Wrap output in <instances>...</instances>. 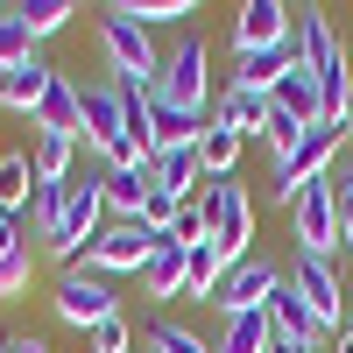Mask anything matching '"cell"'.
Listing matches in <instances>:
<instances>
[{
  "label": "cell",
  "mask_w": 353,
  "mask_h": 353,
  "mask_svg": "<svg viewBox=\"0 0 353 353\" xmlns=\"http://www.w3.org/2000/svg\"><path fill=\"white\" fill-rule=\"evenodd\" d=\"M141 283H149V297H156V304L184 297V290H191V248L156 241V254H149V269H141Z\"/></svg>",
  "instance_id": "obj_14"
},
{
  "label": "cell",
  "mask_w": 353,
  "mask_h": 353,
  "mask_svg": "<svg viewBox=\"0 0 353 353\" xmlns=\"http://www.w3.org/2000/svg\"><path fill=\"white\" fill-rule=\"evenodd\" d=\"M269 325H276V339H297V346H318V318H311V304L297 297V290H276L269 297Z\"/></svg>",
  "instance_id": "obj_21"
},
{
  "label": "cell",
  "mask_w": 353,
  "mask_h": 353,
  "mask_svg": "<svg viewBox=\"0 0 353 353\" xmlns=\"http://www.w3.org/2000/svg\"><path fill=\"white\" fill-rule=\"evenodd\" d=\"M276 290H283V269H276V261H269V254H241V261H233V269L219 276L212 304H219L226 318H241V311H261V304L276 297Z\"/></svg>",
  "instance_id": "obj_8"
},
{
  "label": "cell",
  "mask_w": 353,
  "mask_h": 353,
  "mask_svg": "<svg viewBox=\"0 0 353 353\" xmlns=\"http://www.w3.org/2000/svg\"><path fill=\"white\" fill-rule=\"evenodd\" d=\"M205 212H212V241H219L233 261L254 254V198L233 184V176H226V184H205Z\"/></svg>",
  "instance_id": "obj_9"
},
{
  "label": "cell",
  "mask_w": 353,
  "mask_h": 353,
  "mask_svg": "<svg viewBox=\"0 0 353 353\" xmlns=\"http://www.w3.org/2000/svg\"><path fill=\"white\" fill-rule=\"evenodd\" d=\"M339 205H346V184H332V176H311V184L290 198V233H297V254L332 261V248H339Z\"/></svg>",
  "instance_id": "obj_1"
},
{
  "label": "cell",
  "mask_w": 353,
  "mask_h": 353,
  "mask_svg": "<svg viewBox=\"0 0 353 353\" xmlns=\"http://www.w3.org/2000/svg\"><path fill=\"white\" fill-rule=\"evenodd\" d=\"M99 226H106V191H99V176H85V184H71V205H64V226L50 233V254L57 261H71V254H85L99 241Z\"/></svg>",
  "instance_id": "obj_7"
},
{
  "label": "cell",
  "mask_w": 353,
  "mask_h": 353,
  "mask_svg": "<svg viewBox=\"0 0 353 353\" xmlns=\"http://www.w3.org/2000/svg\"><path fill=\"white\" fill-rule=\"evenodd\" d=\"M28 198H36V163L28 156H0V212L14 219Z\"/></svg>",
  "instance_id": "obj_26"
},
{
  "label": "cell",
  "mask_w": 353,
  "mask_h": 353,
  "mask_svg": "<svg viewBox=\"0 0 353 353\" xmlns=\"http://www.w3.org/2000/svg\"><path fill=\"white\" fill-rule=\"evenodd\" d=\"M50 64H43V57H28V64H14L8 78H0V106H8V113H36L43 106V92H50Z\"/></svg>",
  "instance_id": "obj_17"
},
{
  "label": "cell",
  "mask_w": 353,
  "mask_h": 353,
  "mask_svg": "<svg viewBox=\"0 0 353 353\" xmlns=\"http://www.w3.org/2000/svg\"><path fill=\"white\" fill-rule=\"evenodd\" d=\"M149 254H156V233L141 219H106L99 241L85 248V269H92V276H141Z\"/></svg>",
  "instance_id": "obj_4"
},
{
  "label": "cell",
  "mask_w": 353,
  "mask_h": 353,
  "mask_svg": "<svg viewBox=\"0 0 353 353\" xmlns=\"http://www.w3.org/2000/svg\"><path fill=\"white\" fill-rule=\"evenodd\" d=\"M92 353H134V346H128V318H121V311L92 325Z\"/></svg>",
  "instance_id": "obj_32"
},
{
  "label": "cell",
  "mask_w": 353,
  "mask_h": 353,
  "mask_svg": "<svg viewBox=\"0 0 353 353\" xmlns=\"http://www.w3.org/2000/svg\"><path fill=\"white\" fill-rule=\"evenodd\" d=\"M269 339H276V325H269V304H261V311L226 318V339H219V353H269Z\"/></svg>",
  "instance_id": "obj_25"
},
{
  "label": "cell",
  "mask_w": 353,
  "mask_h": 353,
  "mask_svg": "<svg viewBox=\"0 0 353 353\" xmlns=\"http://www.w3.org/2000/svg\"><path fill=\"white\" fill-rule=\"evenodd\" d=\"M339 128H346V141H353V106H346V121H339Z\"/></svg>",
  "instance_id": "obj_37"
},
{
  "label": "cell",
  "mask_w": 353,
  "mask_h": 353,
  "mask_svg": "<svg viewBox=\"0 0 353 353\" xmlns=\"http://www.w3.org/2000/svg\"><path fill=\"white\" fill-rule=\"evenodd\" d=\"M297 71V43H276V50H254L241 57V71H233V85H254V92H276V85Z\"/></svg>",
  "instance_id": "obj_18"
},
{
  "label": "cell",
  "mask_w": 353,
  "mask_h": 353,
  "mask_svg": "<svg viewBox=\"0 0 353 353\" xmlns=\"http://www.w3.org/2000/svg\"><path fill=\"white\" fill-rule=\"evenodd\" d=\"M64 205H71V184H36V198H28V219H36L43 241L64 226Z\"/></svg>",
  "instance_id": "obj_28"
},
{
  "label": "cell",
  "mask_w": 353,
  "mask_h": 353,
  "mask_svg": "<svg viewBox=\"0 0 353 353\" xmlns=\"http://www.w3.org/2000/svg\"><path fill=\"white\" fill-rule=\"evenodd\" d=\"M241 149H248V141L241 134H233V128H205V141H198V163H205V176H212V184H226V176H233V163H241Z\"/></svg>",
  "instance_id": "obj_24"
},
{
  "label": "cell",
  "mask_w": 353,
  "mask_h": 353,
  "mask_svg": "<svg viewBox=\"0 0 353 353\" xmlns=\"http://www.w3.org/2000/svg\"><path fill=\"white\" fill-rule=\"evenodd\" d=\"M233 269V254L212 241V233H205V241L191 248V290H184V297H205V304H212V290H219V276Z\"/></svg>",
  "instance_id": "obj_23"
},
{
  "label": "cell",
  "mask_w": 353,
  "mask_h": 353,
  "mask_svg": "<svg viewBox=\"0 0 353 353\" xmlns=\"http://www.w3.org/2000/svg\"><path fill=\"white\" fill-rule=\"evenodd\" d=\"M269 113H276V99L269 92H254V85H233V92L219 99V128H233V134H261V121H269Z\"/></svg>",
  "instance_id": "obj_20"
},
{
  "label": "cell",
  "mask_w": 353,
  "mask_h": 353,
  "mask_svg": "<svg viewBox=\"0 0 353 353\" xmlns=\"http://www.w3.org/2000/svg\"><path fill=\"white\" fill-rule=\"evenodd\" d=\"M339 149H346V128H325V121H318V128L297 141V149H290V156L276 163V176H269V198H276V205H290V198H297V191L311 184V176H325V170L339 163Z\"/></svg>",
  "instance_id": "obj_3"
},
{
  "label": "cell",
  "mask_w": 353,
  "mask_h": 353,
  "mask_svg": "<svg viewBox=\"0 0 353 353\" xmlns=\"http://www.w3.org/2000/svg\"><path fill=\"white\" fill-rule=\"evenodd\" d=\"M28 276H36V254H28V226L0 219V297H21Z\"/></svg>",
  "instance_id": "obj_15"
},
{
  "label": "cell",
  "mask_w": 353,
  "mask_h": 353,
  "mask_svg": "<svg viewBox=\"0 0 353 353\" xmlns=\"http://www.w3.org/2000/svg\"><path fill=\"white\" fill-rule=\"evenodd\" d=\"M99 191H106V212H113V219H141V212H149V198H156V176H149V163L106 170Z\"/></svg>",
  "instance_id": "obj_12"
},
{
  "label": "cell",
  "mask_w": 353,
  "mask_h": 353,
  "mask_svg": "<svg viewBox=\"0 0 353 353\" xmlns=\"http://www.w3.org/2000/svg\"><path fill=\"white\" fill-rule=\"evenodd\" d=\"M99 50H106V64H113L121 85H149V92H156L163 57H156V43H149V28H141V21H128L121 8H106V14H99Z\"/></svg>",
  "instance_id": "obj_2"
},
{
  "label": "cell",
  "mask_w": 353,
  "mask_h": 353,
  "mask_svg": "<svg viewBox=\"0 0 353 353\" xmlns=\"http://www.w3.org/2000/svg\"><path fill=\"white\" fill-rule=\"evenodd\" d=\"M290 290H297V297L311 304L318 332H346V325H353V304H346V283H339V269H332V261L297 254V276H290Z\"/></svg>",
  "instance_id": "obj_6"
},
{
  "label": "cell",
  "mask_w": 353,
  "mask_h": 353,
  "mask_svg": "<svg viewBox=\"0 0 353 353\" xmlns=\"http://www.w3.org/2000/svg\"><path fill=\"white\" fill-rule=\"evenodd\" d=\"M0 353H8V339H0Z\"/></svg>",
  "instance_id": "obj_39"
},
{
  "label": "cell",
  "mask_w": 353,
  "mask_h": 353,
  "mask_svg": "<svg viewBox=\"0 0 353 353\" xmlns=\"http://www.w3.org/2000/svg\"><path fill=\"white\" fill-rule=\"evenodd\" d=\"M339 248L353 254V191H346V205H339Z\"/></svg>",
  "instance_id": "obj_33"
},
{
  "label": "cell",
  "mask_w": 353,
  "mask_h": 353,
  "mask_svg": "<svg viewBox=\"0 0 353 353\" xmlns=\"http://www.w3.org/2000/svg\"><path fill=\"white\" fill-rule=\"evenodd\" d=\"M269 353H318V346H297V339H269Z\"/></svg>",
  "instance_id": "obj_35"
},
{
  "label": "cell",
  "mask_w": 353,
  "mask_h": 353,
  "mask_svg": "<svg viewBox=\"0 0 353 353\" xmlns=\"http://www.w3.org/2000/svg\"><path fill=\"white\" fill-rule=\"evenodd\" d=\"M149 346H156V353H219V346H205L191 325H170V318H163V325L149 332Z\"/></svg>",
  "instance_id": "obj_31"
},
{
  "label": "cell",
  "mask_w": 353,
  "mask_h": 353,
  "mask_svg": "<svg viewBox=\"0 0 353 353\" xmlns=\"http://www.w3.org/2000/svg\"><path fill=\"white\" fill-rule=\"evenodd\" d=\"M0 219H8V212H0Z\"/></svg>",
  "instance_id": "obj_41"
},
{
  "label": "cell",
  "mask_w": 353,
  "mask_h": 353,
  "mask_svg": "<svg viewBox=\"0 0 353 353\" xmlns=\"http://www.w3.org/2000/svg\"><path fill=\"white\" fill-rule=\"evenodd\" d=\"M36 128H50V134H85V92H78V85L64 78V71H57L50 78V92H43V106H36Z\"/></svg>",
  "instance_id": "obj_13"
},
{
  "label": "cell",
  "mask_w": 353,
  "mask_h": 353,
  "mask_svg": "<svg viewBox=\"0 0 353 353\" xmlns=\"http://www.w3.org/2000/svg\"><path fill=\"white\" fill-rule=\"evenodd\" d=\"M346 191H353V156H346Z\"/></svg>",
  "instance_id": "obj_38"
},
{
  "label": "cell",
  "mask_w": 353,
  "mask_h": 353,
  "mask_svg": "<svg viewBox=\"0 0 353 353\" xmlns=\"http://www.w3.org/2000/svg\"><path fill=\"white\" fill-rule=\"evenodd\" d=\"M149 176H156V198L184 205V198H198L205 163H198V149H170V156H156V163H149Z\"/></svg>",
  "instance_id": "obj_16"
},
{
  "label": "cell",
  "mask_w": 353,
  "mask_h": 353,
  "mask_svg": "<svg viewBox=\"0 0 353 353\" xmlns=\"http://www.w3.org/2000/svg\"><path fill=\"white\" fill-rule=\"evenodd\" d=\"M141 353H156V346H141Z\"/></svg>",
  "instance_id": "obj_40"
},
{
  "label": "cell",
  "mask_w": 353,
  "mask_h": 353,
  "mask_svg": "<svg viewBox=\"0 0 353 353\" xmlns=\"http://www.w3.org/2000/svg\"><path fill=\"white\" fill-rule=\"evenodd\" d=\"M8 353H50V346H43L36 332H21V339H8Z\"/></svg>",
  "instance_id": "obj_34"
},
{
  "label": "cell",
  "mask_w": 353,
  "mask_h": 353,
  "mask_svg": "<svg viewBox=\"0 0 353 353\" xmlns=\"http://www.w3.org/2000/svg\"><path fill=\"white\" fill-rule=\"evenodd\" d=\"M28 57H36V36L21 28V14H0V78L14 64H28Z\"/></svg>",
  "instance_id": "obj_29"
},
{
  "label": "cell",
  "mask_w": 353,
  "mask_h": 353,
  "mask_svg": "<svg viewBox=\"0 0 353 353\" xmlns=\"http://www.w3.org/2000/svg\"><path fill=\"white\" fill-rule=\"evenodd\" d=\"M128 21H141V28H156V21H184V14H198L191 0H113Z\"/></svg>",
  "instance_id": "obj_30"
},
{
  "label": "cell",
  "mask_w": 353,
  "mask_h": 353,
  "mask_svg": "<svg viewBox=\"0 0 353 353\" xmlns=\"http://www.w3.org/2000/svg\"><path fill=\"white\" fill-rule=\"evenodd\" d=\"M269 99H276V113H290V121H304V128H318V121H325V99H318V78H311L304 64L290 71V78L276 85Z\"/></svg>",
  "instance_id": "obj_19"
},
{
  "label": "cell",
  "mask_w": 353,
  "mask_h": 353,
  "mask_svg": "<svg viewBox=\"0 0 353 353\" xmlns=\"http://www.w3.org/2000/svg\"><path fill=\"white\" fill-rule=\"evenodd\" d=\"M57 318H64V325H78V332H92L99 325V318H113V311H121V297H113V290H106V276H92V269H71L64 283H57Z\"/></svg>",
  "instance_id": "obj_10"
},
{
  "label": "cell",
  "mask_w": 353,
  "mask_h": 353,
  "mask_svg": "<svg viewBox=\"0 0 353 353\" xmlns=\"http://www.w3.org/2000/svg\"><path fill=\"white\" fill-rule=\"evenodd\" d=\"M71 156H78V141L71 134H50V128H36V184H71Z\"/></svg>",
  "instance_id": "obj_22"
},
{
  "label": "cell",
  "mask_w": 353,
  "mask_h": 353,
  "mask_svg": "<svg viewBox=\"0 0 353 353\" xmlns=\"http://www.w3.org/2000/svg\"><path fill=\"white\" fill-rule=\"evenodd\" d=\"M205 92H212V57H205V36H184L170 57H163V78H156V99L170 106H191L205 113Z\"/></svg>",
  "instance_id": "obj_5"
},
{
  "label": "cell",
  "mask_w": 353,
  "mask_h": 353,
  "mask_svg": "<svg viewBox=\"0 0 353 353\" xmlns=\"http://www.w3.org/2000/svg\"><path fill=\"white\" fill-rule=\"evenodd\" d=\"M14 14H21L28 36L43 43V36H57V28H71V14H78V8H71V0H28V8H14Z\"/></svg>",
  "instance_id": "obj_27"
},
{
  "label": "cell",
  "mask_w": 353,
  "mask_h": 353,
  "mask_svg": "<svg viewBox=\"0 0 353 353\" xmlns=\"http://www.w3.org/2000/svg\"><path fill=\"white\" fill-rule=\"evenodd\" d=\"M332 353H353V325H346V332H339V339H332Z\"/></svg>",
  "instance_id": "obj_36"
},
{
  "label": "cell",
  "mask_w": 353,
  "mask_h": 353,
  "mask_svg": "<svg viewBox=\"0 0 353 353\" xmlns=\"http://www.w3.org/2000/svg\"><path fill=\"white\" fill-rule=\"evenodd\" d=\"M290 28H297V8H283V0H248V8L233 14V50L241 57L276 50V43H290Z\"/></svg>",
  "instance_id": "obj_11"
}]
</instances>
